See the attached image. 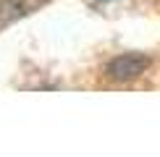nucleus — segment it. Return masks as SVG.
<instances>
[{"label":"nucleus","instance_id":"obj_1","mask_svg":"<svg viewBox=\"0 0 160 157\" xmlns=\"http://www.w3.org/2000/svg\"><path fill=\"white\" fill-rule=\"evenodd\" d=\"M150 65V60L139 52H126V55H118L108 63V76L113 81H129V78H137L139 74H144V68Z\"/></svg>","mask_w":160,"mask_h":157}]
</instances>
